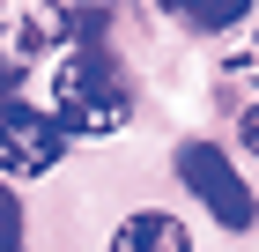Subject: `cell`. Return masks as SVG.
I'll return each instance as SVG.
<instances>
[{
  "label": "cell",
  "mask_w": 259,
  "mask_h": 252,
  "mask_svg": "<svg viewBox=\"0 0 259 252\" xmlns=\"http://www.w3.org/2000/svg\"><path fill=\"white\" fill-rule=\"evenodd\" d=\"M163 15L185 30H237L252 15V0H163Z\"/></svg>",
  "instance_id": "obj_6"
},
{
  "label": "cell",
  "mask_w": 259,
  "mask_h": 252,
  "mask_svg": "<svg viewBox=\"0 0 259 252\" xmlns=\"http://www.w3.org/2000/svg\"><path fill=\"white\" fill-rule=\"evenodd\" d=\"M8 97H15V89H8V82H0V104H8Z\"/></svg>",
  "instance_id": "obj_10"
},
{
  "label": "cell",
  "mask_w": 259,
  "mask_h": 252,
  "mask_svg": "<svg viewBox=\"0 0 259 252\" xmlns=\"http://www.w3.org/2000/svg\"><path fill=\"white\" fill-rule=\"evenodd\" d=\"M67 156V134L52 126V112L8 97L0 104V178H45Z\"/></svg>",
  "instance_id": "obj_4"
},
{
  "label": "cell",
  "mask_w": 259,
  "mask_h": 252,
  "mask_svg": "<svg viewBox=\"0 0 259 252\" xmlns=\"http://www.w3.org/2000/svg\"><path fill=\"white\" fill-rule=\"evenodd\" d=\"M134 119V82H126L111 45H74L52 67V126L67 141H104Z\"/></svg>",
  "instance_id": "obj_1"
},
{
  "label": "cell",
  "mask_w": 259,
  "mask_h": 252,
  "mask_svg": "<svg viewBox=\"0 0 259 252\" xmlns=\"http://www.w3.org/2000/svg\"><path fill=\"white\" fill-rule=\"evenodd\" d=\"M178 186H185L207 215H215L222 230H252V223H259L252 186L237 178V163H230L215 141H185V149H178Z\"/></svg>",
  "instance_id": "obj_2"
},
{
  "label": "cell",
  "mask_w": 259,
  "mask_h": 252,
  "mask_svg": "<svg viewBox=\"0 0 259 252\" xmlns=\"http://www.w3.org/2000/svg\"><path fill=\"white\" fill-rule=\"evenodd\" d=\"M111 252H193V230L178 215H163V208H141V215H126L111 230Z\"/></svg>",
  "instance_id": "obj_5"
},
{
  "label": "cell",
  "mask_w": 259,
  "mask_h": 252,
  "mask_svg": "<svg viewBox=\"0 0 259 252\" xmlns=\"http://www.w3.org/2000/svg\"><path fill=\"white\" fill-rule=\"evenodd\" d=\"M67 38H74V15H67L60 0H0V82L15 89L22 67H37Z\"/></svg>",
  "instance_id": "obj_3"
},
{
  "label": "cell",
  "mask_w": 259,
  "mask_h": 252,
  "mask_svg": "<svg viewBox=\"0 0 259 252\" xmlns=\"http://www.w3.org/2000/svg\"><path fill=\"white\" fill-rule=\"evenodd\" d=\"M0 252H22V200H15V186H0Z\"/></svg>",
  "instance_id": "obj_8"
},
{
  "label": "cell",
  "mask_w": 259,
  "mask_h": 252,
  "mask_svg": "<svg viewBox=\"0 0 259 252\" xmlns=\"http://www.w3.org/2000/svg\"><path fill=\"white\" fill-rule=\"evenodd\" d=\"M237 141H244V149L259 156V97H252V104H244V112H237Z\"/></svg>",
  "instance_id": "obj_9"
},
{
  "label": "cell",
  "mask_w": 259,
  "mask_h": 252,
  "mask_svg": "<svg viewBox=\"0 0 259 252\" xmlns=\"http://www.w3.org/2000/svg\"><path fill=\"white\" fill-rule=\"evenodd\" d=\"M222 82H237V89H252V97H259V30L222 52Z\"/></svg>",
  "instance_id": "obj_7"
}]
</instances>
